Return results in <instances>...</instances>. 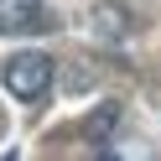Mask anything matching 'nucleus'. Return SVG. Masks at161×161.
<instances>
[{
    "label": "nucleus",
    "instance_id": "f257e3e1",
    "mask_svg": "<svg viewBox=\"0 0 161 161\" xmlns=\"http://www.w3.org/2000/svg\"><path fill=\"white\" fill-rule=\"evenodd\" d=\"M52 78H57V63L47 52H16V57H5V68H0L5 94L21 99V104H42V99L52 94Z\"/></svg>",
    "mask_w": 161,
    "mask_h": 161
},
{
    "label": "nucleus",
    "instance_id": "f03ea898",
    "mask_svg": "<svg viewBox=\"0 0 161 161\" xmlns=\"http://www.w3.org/2000/svg\"><path fill=\"white\" fill-rule=\"evenodd\" d=\"M94 36L99 42H125L130 31H135V21H130V11L125 5H114V0H104V5H94Z\"/></svg>",
    "mask_w": 161,
    "mask_h": 161
},
{
    "label": "nucleus",
    "instance_id": "7ed1b4c3",
    "mask_svg": "<svg viewBox=\"0 0 161 161\" xmlns=\"http://www.w3.org/2000/svg\"><path fill=\"white\" fill-rule=\"evenodd\" d=\"M119 119H125V104H99L94 114L83 119V140L88 146H109L114 130H119Z\"/></svg>",
    "mask_w": 161,
    "mask_h": 161
},
{
    "label": "nucleus",
    "instance_id": "20e7f679",
    "mask_svg": "<svg viewBox=\"0 0 161 161\" xmlns=\"http://www.w3.org/2000/svg\"><path fill=\"white\" fill-rule=\"evenodd\" d=\"M42 21V0H0V31H31Z\"/></svg>",
    "mask_w": 161,
    "mask_h": 161
},
{
    "label": "nucleus",
    "instance_id": "39448f33",
    "mask_svg": "<svg viewBox=\"0 0 161 161\" xmlns=\"http://www.w3.org/2000/svg\"><path fill=\"white\" fill-rule=\"evenodd\" d=\"M94 68H68V94H88V88H94Z\"/></svg>",
    "mask_w": 161,
    "mask_h": 161
}]
</instances>
